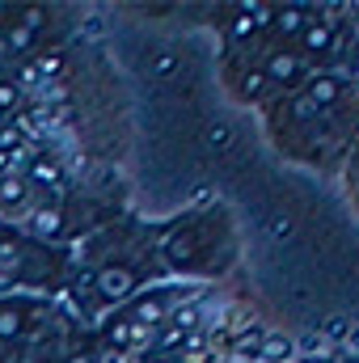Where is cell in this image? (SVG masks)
I'll return each instance as SVG.
<instances>
[{"label":"cell","mask_w":359,"mask_h":363,"mask_svg":"<svg viewBox=\"0 0 359 363\" xmlns=\"http://www.w3.org/2000/svg\"><path fill=\"white\" fill-rule=\"evenodd\" d=\"M38 313H43V304L21 296V291L0 296V347H26V338L34 342Z\"/></svg>","instance_id":"6da1fadb"},{"label":"cell","mask_w":359,"mask_h":363,"mask_svg":"<svg viewBox=\"0 0 359 363\" xmlns=\"http://www.w3.org/2000/svg\"><path fill=\"white\" fill-rule=\"evenodd\" d=\"M258 77L275 85V89H292V85H300V81H309V60L300 55V51H292V47H283V43H270L267 51L258 55Z\"/></svg>","instance_id":"7a4b0ae2"},{"label":"cell","mask_w":359,"mask_h":363,"mask_svg":"<svg viewBox=\"0 0 359 363\" xmlns=\"http://www.w3.org/2000/svg\"><path fill=\"white\" fill-rule=\"evenodd\" d=\"M43 26H47L43 9H17V17H9V26L0 30V43H4L9 51H34Z\"/></svg>","instance_id":"3957f363"},{"label":"cell","mask_w":359,"mask_h":363,"mask_svg":"<svg viewBox=\"0 0 359 363\" xmlns=\"http://www.w3.org/2000/svg\"><path fill=\"white\" fill-rule=\"evenodd\" d=\"M343 93H347V85H343V77H334V72H317V77L304 81V97H309L317 110H330L334 101H343Z\"/></svg>","instance_id":"277c9868"},{"label":"cell","mask_w":359,"mask_h":363,"mask_svg":"<svg viewBox=\"0 0 359 363\" xmlns=\"http://www.w3.org/2000/svg\"><path fill=\"white\" fill-rule=\"evenodd\" d=\"M26 199H34V182L21 169H4L0 174V211H17V207H26Z\"/></svg>","instance_id":"5b68a950"},{"label":"cell","mask_w":359,"mask_h":363,"mask_svg":"<svg viewBox=\"0 0 359 363\" xmlns=\"http://www.w3.org/2000/svg\"><path fill=\"white\" fill-rule=\"evenodd\" d=\"M292 355H296V342H292L287 334H279V330L258 334V351H254V359H263V363H287Z\"/></svg>","instance_id":"8992f818"},{"label":"cell","mask_w":359,"mask_h":363,"mask_svg":"<svg viewBox=\"0 0 359 363\" xmlns=\"http://www.w3.org/2000/svg\"><path fill=\"white\" fill-rule=\"evenodd\" d=\"M64 355V347H55V342H30V347H21V355H13L17 363H60Z\"/></svg>","instance_id":"52a82bcc"},{"label":"cell","mask_w":359,"mask_h":363,"mask_svg":"<svg viewBox=\"0 0 359 363\" xmlns=\"http://www.w3.org/2000/svg\"><path fill=\"white\" fill-rule=\"evenodd\" d=\"M60 363H106V359H101V347L97 342H77V347H68L60 355Z\"/></svg>","instance_id":"ba28073f"},{"label":"cell","mask_w":359,"mask_h":363,"mask_svg":"<svg viewBox=\"0 0 359 363\" xmlns=\"http://www.w3.org/2000/svg\"><path fill=\"white\" fill-rule=\"evenodd\" d=\"M140 363H178V355H174V351H161V347H148V351L140 355Z\"/></svg>","instance_id":"9c48e42d"},{"label":"cell","mask_w":359,"mask_h":363,"mask_svg":"<svg viewBox=\"0 0 359 363\" xmlns=\"http://www.w3.org/2000/svg\"><path fill=\"white\" fill-rule=\"evenodd\" d=\"M326 334H330V338H334V334H347V317H330V321H326Z\"/></svg>","instance_id":"30bf717a"},{"label":"cell","mask_w":359,"mask_h":363,"mask_svg":"<svg viewBox=\"0 0 359 363\" xmlns=\"http://www.w3.org/2000/svg\"><path fill=\"white\" fill-rule=\"evenodd\" d=\"M351 342H355V347H359V330H355V334H351Z\"/></svg>","instance_id":"8fae6325"}]
</instances>
